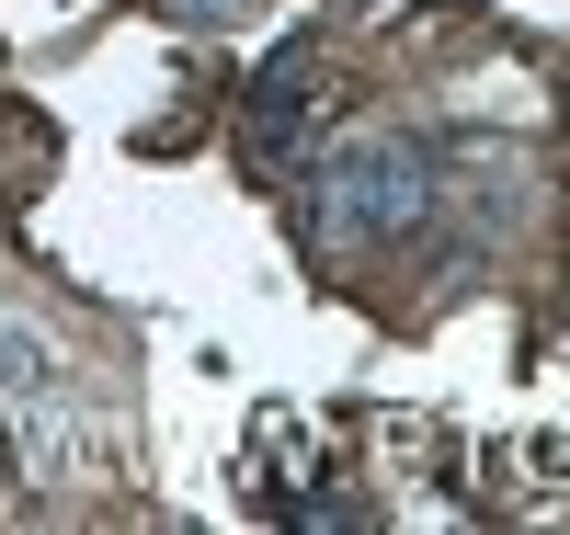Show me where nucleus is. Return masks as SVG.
<instances>
[{"mask_svg":"<svg viewBox=\"0 0 570 535\" xmlns=\"http://www.w3.org/2000/svg\"><path fill=\"white\" fill-rule=\"evenodd\" d=\"M0 387H12V399H35V387H46V354L23 343V330H0Z\"/></svg>","mask_w":570,"mask_h":535,"instance_id":"7ed1b4c3","label":"nucleus"},{"mask_svg":"<svg viewBox=\"0 0 570 535\" xmlns=\"http://www.w3.org/2000/svg\"><path fill=\"white\" fill-rule=\"evenodd\" d=\"M171 12H183V23H228V12H240V0H171Z\"/></svg>","mask_w":570,"mask_h":535,"instance_id":"20e7f679","label":"nucleus"},{"mask_svg":"<svg viewBox=\"0 0 570 535\" xmlns=\"http://www.w3.org/2000/svg\"><path fill=\"white\" fill-rule=\"evenodd\" d=\"M297 126H308V46H285V58L252 80V149H285Z\"/></svg>","mask_w":570,"mask_h":535,"instance_id":"f03ea898","label":"nucleus"},{"mask_svg":"<svg viewBox=\"0 0 570 535\" xmlns=\"http://www.w3.org/2000/svg\"><path fill=\"white\" fill-rule=\"evenodd\" d=\"M434 217V149L422 137H354L320 171V228L331 239H411Z\"/></svg>","mask_w":570,"mask_h":535,"instance_id":"f257e3e1","label":"nucleus"}]
</instances>
